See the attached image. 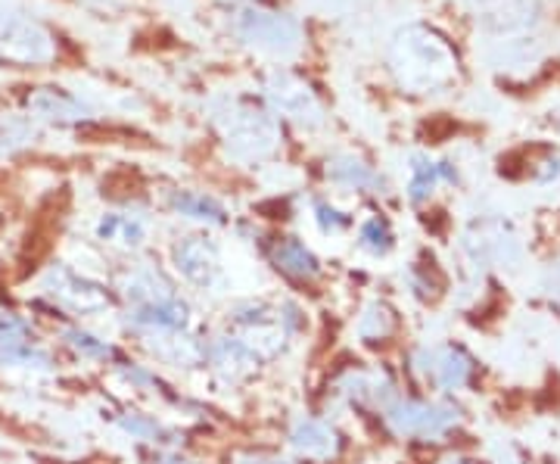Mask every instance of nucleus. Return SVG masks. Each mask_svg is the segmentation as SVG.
Here are the masks:
<instances>
[{"mask_svg": "<svg viewBox=\"0 0 560 464\" xmlns=\"http://www.w3.org/2000/svg\"><path fill=\"white\" fill-rule=\"evenodd\" d=\"M268 259L290 281L315 283L320 278V259L300 237H278L268 246Z\"/></svg>", "mask_w": 560, "mask_h": 464, "instance_id": "obj_19", "label": "nucleus"}, {"mask_svg": "<svg viewBox=\"0 0 560 464\" xmlns=\"http://www.w3.org/2000/svg\"><path fill=\"white\" fill-rule=\"evenodd\" d=\"M172 263L184 281L197 290H215L221 283V253L215 241L202 237V234H190V237H180L172 246Z\"/></svg>", "mask_w": 560, "mask_h": 464, "instance_id": "obj_12", "label": "nucleus"}, {"mask_svg": "<svg viewBox=\"0 0 560 464\" xmlns=\"http://www.w3.org/2000/svg\"><path fill=\"white\" fill-rule=\"evenodd\" d=\"M261 359L249 349L241 334H219L206 346V364L215 371L221 384H241L246 381Z\"/></svg>", "mask_w": 560, "mask_h": 464, "instance_id": "obj_14", "label": "nucleus"}, {"mask_svg": "<svg viewBox=\"0 0 560 464\" xmlns=\"http://www.w3.org/2000/svg\"><path fill=\"white\" fill-rule=\"evenodd\" d=\"M0 368H20L32 374H54L60 362L44 340H0Z\"/></svg>", "mask_w": 560, "mask_h": 464, "instance_id": "obj_21", "label": "nucleus"}, {"mask_svg": "<svg viewBox=\"0 0 560 464\" xmlns=\"http://www.w3.org/2000/svg\"><path fill=\"white\" fill-rule=\"evenodd\" d=\"M261 94H265L268 106L278 113L280 119L293 121L300 128L315 131L327 121V106L315 91V84L302 79L300 72L287 69V66H275L271 72H265Z\"/></svg>", "mask_w": 560, "mask_h": 464, "instance_id": "obj_7", "label": "nucleus"}, {"mask_svg": "<svg viewBox=\"0 0 560 464\" xmlns=\"http://www.w3.org/2000/svg\"><path fill=\"white\" fill-rule=\"evenodd\" d=\"M290 449L305 462H334L342 452V437L324 418H296L287 430Z\"/></svg>", "mask_w": 560, "mask_h": 464, "instance_id": "obj_15", "label": "nucleus"}, {"mask_svg": "<svg viewBox=\"0 0 560 464\" xmlns=\"http://www.w3.org/2000/svg\"><path fill=\"white\" fill-rule=\"evenodd\" d=\"M324 175L327 182L346 187V190H359V194H386V182L383 175L368 165V162L355 156V153H334L324 162Z\"/></svg>", "mask_w": 560, "mask_h": 464, "instance_id": "obj_18", "label": "nucleus"}, {"mask_svg": "<svg viewBox=\"0 0 560 464\" xmlns=\"http://www.w3.org/2000/svg\"><path fill=\"white\" fill-rule=\"evenodd\" d=\"M168 206L178 212L180 219H190V222L228 224V209L202 190H172Z\"/></svg>", "mask_w": 560, "mask_h": 464, "instance_id": "obj_25", "label": "nucleus"}, {"mask_svg": "<svg viewBox=\"0 0 560 464\" xmlns=\"http://www.w3.org/2000/svg\"><path fill=\"white\" fill-rule=\"evenodd\" d=\"M60 57V38L38 16L0 7V66L13 69H44Z\"/></svg>", "mask_w": 560, "mask_h": 464, "instance_id": "obj_4", "label": "nucleus"}, {"mask_svg": "<svg viewBox=\"0 0 560 464\" xmlns=\"http://www.w3.org/2000/svg\"><path fill=\"white\" fill-rule=\"evenodd\" d=\"M231 28L246 47L268 54L275 60H293L305 47L302 22L293 13L265 7V3H243V7H237Z\"/></svg>", "mask_w": 560, "mask_h": 464, "instance_id": "obj_3", "label": "nucleus"}, {"mask_svg": "<svg viewBox=\"0 0 560 464\" xmlns=\"http://www.w3.org/2000/svg\"><path fill=\"white\" fill-rule=\"evenodd\" d=\"M231 464H296L283 455H271V452H234Z\"/></svg>", "mask_w": 560, "mask_h": 464, "instance_id": "obj_32", "label": "nucleus"}, {"mask_svg": "<svg viewBox=\"0 0 560 464\" xmlns=\"http://www.w3.org/2000/svg\"><path fill=\"white\" fill-rule=\"evenodd\" d=\"M533 182H539V184L560 182V153H545V156L533 165Z\"/></svg>", "mask_w": 560, "mask_h": 464, "instance_id": "obj_31", "label": "nucleus"}, {"mask_svg": "<svg viewBox=\"0 0 560 464\" xmlns=\"http://www.w3.org/2000/svg\"><path fill=\"white\" fill-rule=\"evenodd\" d=\"M408 368L420 384L442 390V393H458L464 386L474 384V374H477L474 356L458 344L418 346L408 356Z\"/></svg>", "mask_w": 560, "mask_h": 464, "instance_id": "obj_8", "label": "nucleus"}, {"mask_svg": "<svg viewBox=\"0 0 560 464\" xmlns=\"http://www.w3.org/2000/svg\"><path fill=\"white\" fill-rule=\"evenodd\" d=\"M150 231V219L143 212H103L94 228L97 241L121 243L125 250H140Z\"/></svg>", "mask_w": 560, "mask_h": 464, "instance_id": "obj_22", "label": "nucleus"}, {"mask_svg": "<svg viewBox=\"0 0 560 464\" xmlns=\"http://www.w3.org/2000/svg\"><path fill=\"white\" fill-rule=\"evenodd\" d=\"M190 324H194V312H190V305L184 303L178 293L162 300V303L128 305L125 315H121V327L128 334H135L138 340L160 337V334H187Z\"/></svg>", "mask_w": 560, "mask_h": 464, "instance_id": "obj_11", "label": "nucleus"}, {"mask_svg": "<svg viewBox=\"0 0 560 464\" xmlns=\"http://www.w3.org/2000/svg\"><path fill=\"white\" fill-rule=\"evenodd\" d=\"M175 293H178L175 283L168 281L153 263L128 265L119 275V283H116V297L125 300V305L162 303Z\"/></svg>", "mask_w": 560, "mask_h": 464, "instance_id": "obj_16", "label": "nucleus"}, {"mask_svg": "<svg viewBox=\"0 0 560 464\" xmlns=\"http://www.w3.org/2000/svg\"><path fill=\"white\" fill-rule=\"evenodd\" d=\"M79 3L91 13H101V16H116L128 7V0H79Z\"/></svg>", "mask_w": 560, "mask_h": 464, "instance_id": "obj_34", "label": "nucleus"}, {"mask_svg": "<svg viewBox=\"0 0 560 464\" xmlns=\"http://www.w3.org/2000/svg\"><path fill=\"white\" fill-rule=\"evenodd\" d=\"M355 334L361 344H383L396 334V312L381 300L368 303L355 318Z\"/></svg>", "mask_w": 560, "mask_h": 464, "instance_id": "obj_26", "label": "nucleus"}, {"mask_svg": "<svg viewBox=\"0 0 560 464\" xmlns=\"http://www.w3.org/2000/svg\"><path fill=\"white\" fill-rule=\"evenodd\" d=\"M492 464H526L521 459V455H517V452H511V449H504V452H501L499 459H495V462Z\"/></svg>", "mask_w": 560, "mask_h": 464, "instance_id": "obj_36", "label": "nucleus"}, {"mask_svg": "<svg viewBox=\"0 0 560 464\" xmlns=\"http://www.w3.org/2000/svg\"><path fill=\"white\" fill-rule=\"evenodd\" d=\"M440 184H458V169L448 160H430L427 153L411 156V182H408V200L427 202Z\"/></svg>", "mask_w": 560, "mask_h": 464, "instance_id": "obj_20", "label": "nucleus"}, {"mask_svg": "<svg viewBox=\"0 0 560 464\" xmlns=\"http://www.w3.org/2000/svg\"><path fill=\"white\" fill-rule=\"evenodd\" d=\"M548 121H551V128H555V131H560V109L558 113H551V119Z\"/></svg>", "mask_w": 560, "mask_h": 464, "instance_id": "obj_37", "label": "nucleus"}, {"mask_svg": "<svg viewBox=\"0 0 560 464\" xmlns=\"http://www.w3.org/2000/svg\"><path fill=\"white\" fill-rule=\"evenodd\" d=\"M386 66L408 94H445L458 84L460 60L452 40L427 22H408L389 40Z\"/></svg>", "mask_w": 560, "mask_h": 464, "instance_id": "obj_1", "label": "nucleus"}, {"mask_svg": "<svg viewBox=\"0 0 560 464\" xmlns=\"http://www.w3.org/2000/svg\"><path fill=\"white\" fill-rule=\"evenodd\" d=\"M312 219L318 224L320 234H330V237H337V234L352 228V216L337 209L330 200H312Z\"/></svg>", "mask_w": 560, "mask_h": 464, "instance_id": "obj_28", "label": "nucleus"}, {"mask_svg": "<svg viewBox=\"0 0 560 464\" xmlns=\"http://www.w3.org/2000/svg\"><path fill=\"white\" fill-rule=\"evenodd\" d=\"M25 116L38 125L54 128H81L94 119V109L81 101L79 94H69L62 88H35L25 97Z\"/></svg>", "mask_w": 560, "mask_h": 464, "instance_id": "obj_13", "label": "nucleus"}, {"mask_svg": "<svg viewBox=\"0 0 560 464\" xmlns=\"http://www.w3.org/2000/svg\"><path fill=\"white\" fill-rule=\"evenodd\" d=\"M442 464H470L467 459H448V462H442Z\"/></svg>", "mask_w": 560, "mask_h": 464, "instance_id": "obj_38", "label": "nucleus"}, {"mask_svg": "<svg viewBox=\"0 0 560 464\" xmlns=\"http://www.w3.org/2000/svg\"><path fill=\"white\" fill-rule=\"evenodd\" d=\"M153 464H200V462H194V459L180 455L178 449H160V452L153 455Z\"/></svg>", "mask_w": 560, "mask_h": 464, "instance_id": "obj_35", "label": "nucleus"}, {"mask_svg": "<svg viewBox=\"0 0 560 464\" xmlns=\"http://www.w3.org/2000/svg\"><path fill=\"white\" fill-rule=\"evenodd\" d=\"M40 297L57 303L69 318H94L106 315L116 305V293L97 278L84 275L69 263H54L40 275Z\"/></svg>", "mask_w": 560, "mask_h": 464, "instance_id": "obj_5", "label": "nucleus"}, {"mask_svg": "<svg viewBox=\"0 0 560 464\" xmlns=\"http://www.w3.org/2000/svg\"><path fill=\"white\" fill-rule=\"evenodd\" d=\"M221 3H237V7H243L246 0H221Z\"/></svg>", "mask_w": 560, "mask_h": 464, "instance_id": "obj_39", "label": "nucleus"}, {"mask_svg": "<svg viewBox=\"0 0 560 464\" xmlns=\"http://www.w3.org/2000/svg\"><path fill=\"white\" fill-rule=\"evenodd\" d=\"M116 427L121 433H128L131 440H143V443L160 445V449H178L180 433L156 421L153 415H143V411H119L116 415Z\"/></svg>", "mask_w": 560, "mask_h": 464, "instance_id": "obj_24", "label": "nucleus"}, {"mask_svg": "<svg viewBox=\"0 0 560 464\" xmlns=\"http://www.w3.org/2000/svg\"><path fill=\"white\" fill-rule=\"evenodd\" d=\"M278 322L280 327L290 334V340H293V337H300L302 330H305V312H302L296 303H290V300H287V303L278 305Z\"/></svg>", "mask_w": 560, "mask_h": 464, "instance_id": "obj_30", "label": "nucleus"}, {"mask_svg": "<svg viewBox=\"0 0 560 464\" xmlns=\"http://www.w3.org/2000/svg\"><path fill=\"white\" fill-rule=\"evenodd\" d=\"M541 290L548 293V300L560 305V259L545 268V278H541Z\"/></svg>", "mask_w": 560, "mask_h": 464, "instance_id": "obj_33", "label": "nucleus"}, {"mask_svg": "<svg viewBox=\"0 0 560 464\" xmlns=\"http://www.w3.org/2000/svg\"><path fill=\"white\" fill-rule=\"evenodd\" d=\"M209 119L219 131L228 156L243 165H259L280 150V121L249 97H221L209 106Z\"/></svg>", "mask_w": 560, "mask_h": 464, "instance_id": "obj_2", "label": "nucleus"}, {"mask_svg": "<svg viewBox=\"0 0 560 464\" xmlns=\"http://www.w3.org/2000/svg\"><path fill=\"white\" fill-rule=\"evenodd\" d=\"M359 246L368 253V256H374V259L389 256V253H393V246H396L393 224L386 222L383 216H368V219L359 224Z\"/></svg>", "mask_w": 560, "mask_h": 464, "instance_id": "obj_27", "label": "nucleus"}, {"mask_svg": "<svg viewBox=\"0 0 560 464\" xmlns=\"http://www.w3.org/2000/svg\"><path fill=\"white\" fill-rule=\"evenodd\" d=\"M405 281H408V290H411L418 300H433L442 287V278L436 275V268H430V265H411Z\"/></svg>", "mask_w": 560, "mask_h": 464, "instance_id": "obj_29", "label": "nucleus"}, {"mask_svg": "<svg viewBox=\"0 0 560 464\" xmlns=\"http://www.w3.org/2000/svg\"><path fill=\"white\" fill-rule=\"evenodd\" d=\"M464 418L458 405L448 399H405L383 411V425L399 440H418V443H442L448 433H455Z\"/></svg>", "mask_w": 560, "mask_h": 464, "instance_id": "obj_6", "label": "nucleus"}, {"mask_svg": "<svg viewBox=\"0 0 560 464\" xmlns=\"http://www.w3.org/2000/svg\"><path fill=\"white\" fill-rule=\"evenodd\" d=\"M57 344H60V349H66L72 359H79V362L113 364V368L119 362H125L119 346L109 344L106 337H101V334H94V330H88V327H81V324L75 322L57 324Z\"/></svg>", "mask_w": 560, "mask_h": 464, "instance_id": "obj_17", "label": "nucleus"}, {"mask_svg": "<svg viewBox=\"0 0 560 464\" xmlns=\"http://www.w3.org/2000/svg\"><path fill=\"white\" fill-rule=\"evenodd\" d=\"M470 16L499 40L526 38L541 22L539 0H467Z\"/></svg>", "mask_w": 560, "mask_h": 464, "instance_id": "obj_10", "label": "nucleus"}, {"mask_svg": "<svg viewBox=\"0 0 560 464\" xmlns=\"http://www.w3.org/2000/svg\"><path fill=\"white\" fill-rule=\"evenodd\" d=\"M40 138V125L25 113H0V162L16 160Z\"/></svg>", "mask_w": 560, "mask_h": 464, "instance_id": "obj_23", "label": "nucleus"}, {"mask_svg": "<svg viewBox=\"0 0 560 464\" xmlns=\"http://www.w3.org/2000/svg\"><path fill=\"white\" fill-rule=\"evenodd\" d=\"M460 250L467 263L477 268V275H482L486 268H517L523 259V246L514 228L501 219H482L470 224L460 237Z\"/></svg>", "mask_w": 560, "mask_h": 464, "instance_id": "obj_9", "label": "nucleus"}]
</instances>
